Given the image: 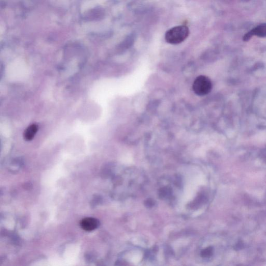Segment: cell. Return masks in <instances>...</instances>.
<instances>
[{
  "label": "cell",
  "mask_w": 266,
  "mask_h": 266,
  "mask_svg": "<svg viewBox=\"0 0 266 266\" xmlns=\"http://www.w3.org/2000/svg\"><path fill=\"white\" fill-rule=\"evenodd\" d=\"M189 30L185 25H178L170 29L166 32L165 39L167 43L178 44L182 43L189 35Z\"/></svg>",
  "instance_id": "obj_1"
},
{
  "label": "cell",
  "mask_w": 266,
  "mask_h": 266,
  "mask_svg": "<svg viewBox=\"0 0 266 266\" xmlns=\"http://www.w3.org/2000/svg\"><path fill=\"white\" fill-rule=\"evenodd\" d=\"M192 89L195 94L198 96H205L211 92L212 83L208 76H200L193 82Z\"/></svg>",
  "instance_id": "obj_2"
},
{
  "label": "cell",
  "mask_w": 266,
  "mask_h": 266,
  "mask_svg": "<svg viewBox=\"0 0 266 266\" xmlns=\"http://www.w3.org/2000/svg\"><path fill=\"white\" fill-rule=\"evenodd\" d=\"M99 225V220L93 217H86L80 222L81 228L86 231H93L98 228Z\"/></svg>",
  "instance_id": "obj_3"
},
{
  "label": "cell",
  "mask_w": 266,
  "mask_h": 266,
  "mask_svg": "<svg viewBox=\"0 0 266 266\" xmlns=\"http://www.w3.org/2000/svg\"><path fill=\"white\" fill-rule=\"evenodd\" d=\"M254 35L260 37H266V24H262L253 29L244 37V41H248Z\"/></svg>",
  "instance_id": "obj_4"
},
{
  "label": "cell",
  "mask_w": 266,
  "mask_h": 266,
  "mask_svg": "<svg viewBox=\"0 0 266 266\" xmlns=\"http://www.w3.org/2000/svg\"><path fill=\"white\" fill-rule=\"evenodd\" d=\"M38 130V126L37 124H33L30 125L24 132V139L27 141L31 140L34 138V137L35 136Z\"/></svg>",
  "instance_id": "obj_5"
},
{
  "label": "cell",
  "mask_w": 266,
  "mask_h": 266,
  "mask_svg": "<svg viewBox=\"0 0 266 266\" xmlns=\"http://www.w3.org/2000/svg\"><path fill=\"white\" fill-rule=\"evenodd\" d=\"M213 252V250L212 247H206V249L202 250L201 256L202 258H208L212 255Z\"/></svg>",
  "instance_id": "obj_6"
}]
</instances>
